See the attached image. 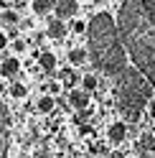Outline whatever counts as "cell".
<instances>
[{
	"mask_svg": "<svg viewBox=\"0 0 155 158\" xmlns=\"http://www.w3.org/2000/svg\"><path fill=\"white\" fill-rule=\"evenodd\" d=\"M117 28L135 66L155 87V0H125Z\"/></svg>",
	"mask_w": 155,
	"mask_h": 158,
	"instance_id": "cell-1",
	"label": "cell"
},
{
	"mask_svg": "<svg viewBox=\"0 0 155 158\" xmlns=\"http://www.w3.org/2000/svg\"><path fill=\"white\" fill-rule=\"evenodd\" d=\"M89 59L109 77H120L127 69V48L122 44L117 21L107 13H97L89 21Z\"/></svg>",
	"mask_w": 155,
	"mask_h": 158,
	"instance_id": "cell-2",
	"label": "cell"
},
{
	"mask_svg": "<svg viewBox=\"0 0 155 158\" xmlns=\"http://www.w3.org/2000/svg\"><path fill=\"white\" fill-rule=\"evenodd\" d=\"M155 87L148 77H145L137 66H127L117 77V105L120 110L127 115V120H140V112L145 105L153 100Z\"/></svg>",
	"mask_w": 155,
	"mask_h": 158,
	"instance_id": "cell-3",
	"label": "cell"
},
{
	"mask_svg": "<svg viewBox=\"0 0 155 158\" xmlns=\"http://www.w3.org/2000/svg\"><path fill=\"white\" fill-rule=\"evenodd\" d=\"M76 13H79V3L76 0H59L54 8V18H59V21H74Z\"/></svg>",
	"mask_w": 155,
	"mask_h": 158,
	"instance_id": "cell-4",
	"label": "cell"
},
{
	"mask_svg": "<svg viewBox=\"0 0 155 158\" xmlns=\"http://www.w3.org/2000/svg\"><path fill=\"white\" fill-rule=\"evenodd\" d=\"M127 133H130L127 123H125V120H117V123H112V125L107 127V140H109L112 145H122L125 140H127Z\"/></svg>",
	"mask_w": 155,
	"mask_h": 158,
	"instance_id": "cell-5",
	"label": "cell"
},
{
	"mask_svg": "<svg viewBox=\"0 0 155 158\" xmlns=\"http://www.w3.org/2000/svg\"><path fill=\"white\" fill-rule=\"evenodd\" d=\"M21 69H23V64H21L18 56H5L3 61H0V77L3 79H15L21 74Z\"/></svg>",
	"mask_w": 155,
	"mask_h": 158,
	"instance_id": "cell-6",
	"label": "cell"
},
{
	"mask_svg": "<svg viewBox=\"0 0 155 158\" xmlns=\"http://www.w3.org/2000/svg\"><path fill=\"white\" fill-rule=\"evenodd\" d=\"M69 105L74 107V110H89V107H92V94L89 92H84L81 89V87H76V89H71L69 92Z\"/></svg>",
	"mask_w": 155,
	"mask_h": 158,
	"instance_id": "cell-7",
	"label": "cell"
},
{
	"mask_svg": "<svg viewBox=\"0 0 155 158\" xmlns=\"http://www.w3.org/2000/svg\"><path fill=\"white\" fill-rule=\"evenodd\" d=\"M71 28H66V23L64 21H59V18H46V28H43V33L48 36V38H64L66 33H69Z\"/></svg>",
	"mask_w": 155,
	"mask_h": 158,
	"instance_id": "cell-8",
	"label": "cell"
},
{
	"mask_svg": "<svg viewBox=\"0 0 155 158\" xmlns=\"http://www.w3.org/2000/svg\"><path fill=\"white\" fill-rule=\"evenodd\" d=\"M66 59H69V64H71V66H81V64H86V59H89V48H84V46H74V48H69Z\"/></svg>",
	"mask_w": 155,
	"mask_h": 158,
	"instance_id": "cell-9",
	"label": "cell"
},
{
	"mask_svg": "<svg viewBox=\"0 0 155 158\" xmlns=\"http://www.w3.org/2000/svg\"><path fill=\"white\" fill-rule=\"evenodd\" d=\"M36 110L41 112V115H51L54 110H56V97H51V94H41L36 100Z\"/></svg>",
	"mask_w": 155,
	"mask_h": 158,
	"instance_id": "cell-10",
	"label": "cell"
},
{
	"mask_svg": "<svg viewBox=\"0 0 155 158\" xmlns=\"http://www.w3.org/2000/svg\"><path fill=\"white\" fill-rule=\"evenodd\" d=\"M59 0H31V8L36 15H46V13H54V8Z\"/></svg>",
	"mask_w": 155,
	"mask_h": 158,
	"instance_id": "cell-11",
	"label": "cell"
},
{
	"mask_svg": "<svg viewBox=\"0 0 155 158\" xmlns=\"http://www.w3.org/2000/svg\"><path fill=\"white\" fill-rule=\"evenodd\" d=\"M38 69H43L46 74H51L56 69V54L54 51H43L41 56H38Z\"/></svg>",
	"mask_w": 155,
	"mask_h": 158,
	"instance_id": "cell-12",
	"label": "cell"
},
{
	"mask_svg": "<svg viewBox=\"0 0 155 158\" xmlns=\"http://www.w3.org/2000/svg\"><path fill=\"white\" fill-rule=\"evenodd\" d=\"M79 87H81L84 92H89V94H92V92H97V87H99V79H97V74L86 72V74L81 77V84H79Z\"/></svg>",
	"mask_w": 155,
	"mask_h": 158,
	"instance_id": "cell-13",
	"label": "cell"
},
{
	"mask_svg": "<svg viewBox=\"0 0 155 158\" xmlns=\"http://www.w3.org/2000/svg\"><path fill=\"white\" fill-rule=\"evenodd\" d=\"M0 21H3L5 28H10V26H18V23H21V15H18L13 8H5V10L0 13Z\"/></svg>",
	"mask_w": 155,
	"mask_h": 158,
	"instance_id": "cell-14",
	"label": "cell"
},
{
	"mask_svg": "<svg viewBox=\"0 0 155 158\" xmlns=\"http://www.w3.org/2000/svg\"><path fill=\"white\" fill-rule=\"evenodd\" d=\"M8 94H10L13 100H26V97H28V87H26V84H21V82H15V84H10Z\"/></svg>",
	"mask_w": 155,
	"mask_h": 158,
	"instance_id": "cell-15",
	"label": "cell"
},
{
	"mask_svg": "<svg viewBox=\"0 0 155 158\" xmlns=\"http://www.w3.org/2000/svg\"><path fill=\"white\" fill-rule=\"evenodd\" d=\"M43 89H46V94L56 97V94H59V92L64 89V84H61V82H56V79H54V82H46V87H43Z\"/></svg>",
	"mask_w": 155,
	"mask_h": 158,
	"instance_id": "cell-16",
	"label": "cell"
},
{
	"mask_svg": "<svg viewBox=\"0 0 155 158\" xmlns=\"http://www.w3.org/2000/svg\"><path fill=\"white\" fill-rule=\"evenodd\" d=\"M140 145H142V151H155V138L153 135H142L140 138Z\"/></svg>",
	"mask_w": 155,
	"mask_h": 158,
	"instance_id": "cell-17",
	"label": "cell"
},
{
	"mask_svg": "<svg viewBox=\"0 0 155 158\" xmlns=\"http://www.w3.org/2000/svg\"><path fill=\"white\" fill-rule=\"evenodd\" d=\"M71 31L74 33H89V23H86V21H74L71 23Z\"/></svg>",
	"mask_w": 155,
	"mask_h": 158,
	"instance_id": "cell-18",
	"label": "cell"
},
{
	"mask_svg": "<svg viewBox=\"0 0 155 158\" xmlns=\"http://www.w3.org/2000/svg\"><path fill=\"white\" fill-rule=\"evenodd\" d=\"M10 48H13L15 54H23L26 48H28V41H26V38H18V41H13V44H10Z\"/></svg>",
	"mask_w": 155,
	"mask_h": 158,
	"instance_id": "cell-19",
	"label": "cell"
},
{
	"mask_svg": "<svg viewBox=\"0 0 155 158\" xmlns=\"http://www.w3.org/2000/svg\"><path fill=\"white\" fill-rule=\"evenodd\" d=\"M5 36L10 38V44H13V41H18V38H21V36H18V26H10V28H5Z\"/></svg>",
	"mask_w": 155,
	"mask_h": 158,
	"instance_id": "cell-20",
	"label": "cell"
},
{
	"mask_svg": "<svg viewBox=\"0 0 155 158\" xmlns=\"http://www.w3.org/2000/svg\"><path fill=\"white\" fill-rule=\"evenodd\" d=\"M8 46H10V38H8V36H5V31L0 28V51H5Z\"/></svg>",
	"mask_w": 155,
	"mask_h": 158,
	"instance_id": "cell-21",
	"label": "cell"
},
{
	"mask_svg": "<svg viewBox=\"0 0 155 158\" xmlns=\"http://www.w3.org/2000/svg\"><path fill=\"white\" fill-rule=\"evenodd\" d=\"M33 158H51V153H48L46 148H36V151H33Z\"/></svg>",
	"mask_w": 155,
	"mask_h": 158,
	"instance_id": "cell-22",
	"label": "cell"
},
{
	"mask_svg": "<svg viewBox=\"0 0 155 158\" xmlns=\"http://www.w3.org/2000/svg\"><path fill=\"white\" fill-rule=\"evenodd\" d=\"M8 156V143L3 140V135H0V158H5Z\"/></svg>",
	"mask_w": 155,
	"mask_h": 158,
	"instance_id": "cell-23",
	"label": "cell"
},
{
	"mask_svg": "<svg viewBox=\"0 0 155 158\" xmlns=\"http://www.w3.org/2000/svg\"><path fill=\"white\" fill-rule=\"evenodd\" d=\"M3 123H5V110L0 107V130H3Z\"/></svg>",
	"mask_w": 155,
	"mask_h": 158,
	"instance_id": "cell-24",
	"label": "cell"
},
{
	"mask_svg": "<svg viewBox=\"0 0 155 158\" xmlns=\"http://www.w3.org/2000/svg\"><path fill=\"white\" fill-rule=\"evenodd\" d=\"M150 112H153V117H155V102H153V110H150Z\"/></svg>",
	"mask_w": 155,
	"mask_h": 158,
	"instance_id": "cell-25",
	"label": "cell"
}]
</instances>
